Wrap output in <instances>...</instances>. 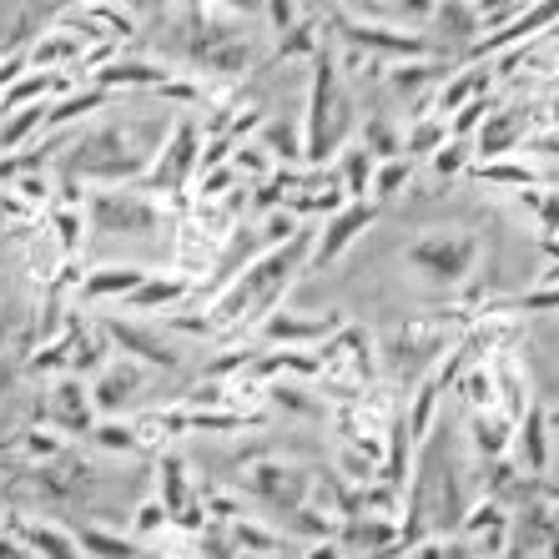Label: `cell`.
Wrapping results in <instances>:
<instances>
[{
  "instance_id": "obj_32",
  "label": "cell",
  "mask_w": 559,
  "mask_h": 559,
  "mask_svg": "<svg viewBox=\"0 0 559 559\" xmlns=\"http://www.w3.org/2000/svg\"><path fill=\"white\" fill-rule=\"evenodd\" d=\"M227 167L237 171V177H252V182H267L277 171V162L267 152H262V142H248V146H237L233 156H227Z\"/></svg>"
},
{
  "instance_id": "obj_23",
  "label": "cell",
  "mask_w": 559,
  "mask_h": 559,
  "mask_svg": "<svg viewBox=\"0 0 559 559\" xmlns=\"http://www.w3.org/2000/svg\"><path fill=\"white\" fill-rule=\"evenodd\" d=\"M338 187H343V197L348 202H368V192H373V171H378V162L364 152L358 142H348L343 146V156H338Z\"/></svg>"
},
{
  "instance_id": "obj_20",
  "label": "cell",
  "mask_w": 559,
  "mask_h": 559,
  "mask_svg": "<svg viewBox=\"0 0 559 559\" xmlns=\"http://www.w3.org/2000/svg\"><path fill=\"white\" fill-rule=\"evenodd\" d=\"M136 383H142V373H136L131 364H106L102 373H96V383H92L96 414H121V408L136 399Z\"/></svg>"
},
{
  "instance_id": "obj_42",
  "label": "cell",
  "mask_w": 559,
  "mask_h": 559,
  "mask_svg": "<svg viewBox=\"0 0 559 559\" xmlns=\"http://www.w3.org/2000/svg\"><path fill=\"white\" fill-rule=\"evenodd\" d=\"M0 559H36V555H31V549L21 545L11 530H0Z\"/></svg>"
},
{
  "instance_id": "obj_9",
  "label": "cell",
  "mask_w": 559,
  "mask_h": 559,
  "mask_svg": "<svg viewBox=\"0 0 559 559\" xmlns=\"http://www.w3.org/2000/svg\"><path fill=\"white\" fill-rule=\"evenodd\" d=\"M373 222H378V202H343V207L328 217L323 233L312 237V262H318V267H333Z\"/></svg>"
},
{
  "instance_id": "obj_5",
  "label": "cell",
  "mask_w": 559,
  "mask_h": 559,
  "mask_svg": "<svg viewBox=\"0 0 559 559\" xmlns=\"http://www.w3.org/2000/svg\"><path fill=\"white\" fill-rule=\"evenodd\" d=\"M86 217H92L96 233H156L162 227V207H156L146 192H131V187H102V192L86 197Z\"/></svg>"
},
{
  "instance_id": "obj_6",
  "label": "cell",
  "mask_w": 559,
  "mask_h": 559,
  "mask_svg": "<svg viewBox=\"0 0 559 559\" xmlns=\"http://www.w3.org/2000/svg\"><path fill=\"white\" fill-rule=\"evenodd\" d=\"M156 152L162 156H156L152 171H146V187H156V192H182L197 171H202V131H197V121L182 117L171 127L167 146H156Z\"/></svg>"
},
{
  "instance_id": "obj_12",
  "label": "cell",
  "mask_w": 559,
  "mask_h": 559,
  "mask_svg": "<svg viewBox=\"0 0 559 559\" xmlns=\"http://www.w3.org/2000/svg\"><path fill=\"white\" fill-rule=\"evenodd\" d=\"M468 146H474V162H479V167L504 162L509 152H520V146H524V111H520V106L489 111V117H484V127L468 136Z\"/></svg>"
},
{
  "instance_id": "obj_2",
  "label": "cell",
  "mask_w": 559,
  "mask_h": 559,
  "mask_svg": "<svg viewBox=\"0 0 559 559\" xmlns=\"http://www.w3.org/2000/svg\"><path fill=\"white\" fill-rule=\"evenodd\" d=\"M348 96L338 81V61L318 46L312 56V86H308V117H302V167H323L328 156L348 142Z\"/></svg>"
},
{
  "instance_id": "obj_39",
  "label": "cell",
  "mask_w": 559,
  "mask_h": 559,
  "mask_svg": "<svg viewBox=\"0 0 559 559\" xmlns=\"http://www.w3.org/2000/svg\"><path fill=\"white\" fill-rule=\"evenodd\" d=\"M21 449H26L31 459H56L66 449V439L56 429H26L21 433Z\"/></svg>"
},
{
  "instance_id": "obj_28",
  "label": "cell",
  "mask_w": 559,
  "mask_h": 559,
  "mask_svg": "<svg viewBox=\"0 0 559 559\" xmlns=\"http://www.w3.org/2000/svg\"><path fill=\"white\" fill-rule=\"evenodd\" d=\"M358 146H364L373 162H399V156H404V131H393L389 117H368Z\"/></svg>"
},
{
  "instance_id": "obj_26",
  "label": "cell",
  "mask_w": 559,
  "mask_h": 559,
  "mask_svg": "<svg viewBox=\"0 0 559 559\" xmlns=\"http://www.w3.org/2000/svg\"><path fill=\"white\" fill-rule=\"evenodd\" d=\"M468 433H474V449L484 459H499L514 443V424H509L499 408H479V414H468Z\"/></svg>"
},
{
  "instance_id": "obj_19",
  "label": "cell",
  "mask_w": 559,
  "mask_h": 559,
  "mask_svg": "<svg viewBox=\"0 0 559 559\" xmlns=\"http://www.w3.org/2000/svg\"><path fill=\"white\" fill-rule=\"evenodd\" d=\"M167 81H171V71H162V66H152V61H106L102 71H92V86H102L106 96L127 92V86H152V92H162Z\"/></svg>"
},
{
  "instance_id": "obj_41",
  "label": "cell",
  "mask_w": 559,
  "mask_h": 559,
  "mask_svg": "<svg viewBox=\"0 0 559 559\" xmlns=\"http://www.w3.org/2000/svg\"><path fill=\"white\" fill-rule=\"evenodd\" d=\"M156 524H162V530L171 524V520H167V509H162V499H152V504L136 509V534H152Z\"/></svg>"
},
{
  "instance_id": "obj_3",
  "label": "cell",
  "mask_w": 559,
  "mask_h": 559,
  "mask_svg": "<svg viewBox=\"0 0 559 559\" xmlns=\"http://www.w3.org/2000/svg\"><path fill=\"white\" fill-rule=\"evenodd\" d=\"M404 258H408V267L424 273L429 283L459 287L474 273V262H479V242L468 233H429V237H414L404 248Z\"/></svg>"
},
{
  "instance_id": "obj_22",
  "label": "cell",
  "mask_w": 559,
  "mask_h": 559,
  "mask_svg": "<svg viewBox=\"0 0 559 559\" xmlns=\"http://www.w3.org/2000/svg\"><path fill=\"white\" fill-rule=\"evenodd\" d=\"M187 298H192V283H187V277L146 273V283L127 298V308L131 312H162V308H177V302H187Z\"/></svg>"
},
{
  "instance_id": "obj_11",
  "label": "cell",
  "mask_w": 559,
  "mask_h": 559,
  "mask_svg": "<svg viewBox=\"0 0 559 559\" xmlns=\"http://www.w3.org/2000/svg\"><path fill=\"white\" fill-rule=\"evenodd\" d=\"M248 489L262 499V504L283 509V514H298L302 495H308V474H302L298 464H252Z\"/></svg>"
},
{
  "instance_id": "obj_36",
  "label": "cell",
  "mask_w": 559,
  "mask_h": 559,
  "mask_svg": "<svg viewBox=\"0 0 559 559\" xmlns=\"http://www.w3.org/2000/svg\"><path fill=\"white\" fill-rule=\"evenodd\" d=\"M237 187H248V182H242L233 167H212L197 177V197H202V202H222V197L237 192Z\"/></svg>"
},
{
  "instance_id": "obj_29",
  "label": "cell",
  "mask_w": 559,
  "mask_h": 559,
  "mask_svg": "<svg viewBox=\"0 0 559 559\" xmlns=\"http://www.w3.org/2000/svg\"><path fill=\"white\" fill-rule=\"evenodd\" d=\"M443 136H449V121L433 111V117H424L418 111L414 121H408V131H404V156L414 162V156H433L443 146Z\"/></svg>"
},
{
  "instance_id": "obj_40",
  "label": "cell",
  "mask_w": 559,
  "mask_h": 559,
  "mask_svg": "<svg viewBox=\"0 0 559 559\" xmlns=\"http://www.w3.org/2000/svg\"><path fill=\"white\" fill-rule=\"evenodd\" d=\"M514 308L520 312H559V283L555 287H534V293H520Z\"/></svg>"
},
{
  "instance_id": "obj_45",
  "label": "cell",
  "mask_w": 559,
  "mask_h": 559,
  "mask_svg": "<svg viewBox=\"0 0 559 559\" xmlns=\"http://www.w3.org/2000/svg\"><path fill=\"white\" fill-rule=\"evenodd\" d=\"M0 474H5V459H0Z\"/></svg>"
},
{
  "instance_id": "obj_34",
  "label": "cell",
  "mask_w": 559,
  "mask_h": 559,
  "mask_svg": "<svg viewBox=\"0 0 559 559\" xmlns=\"http://www.w3.org/2000/svg\"><path fill=\"white\" fill-rule=\"evenodd\" d=\"M92 439L102 443V449H111V454H136V449H142L136 429H131V424H121V418H106V424H96Z\"/></svg>"
},
{
  "instance_id": "obj_21",
  "label": "cell",
  "mask_w": 559,
  "mask_h": 559,
  "mask_svg": "<svg viewBox=\"0 0 559 559\" xmlns=\"http://www.w3.org/2000/svg\"><path fill=\"white\" fill-rule=\"evenodd\" d=\"M514 443H520V454H524V468L545 474L549 468V414L539 404H530L524 418L514 424Z\"/></svg>"
},
{
  "instance_id": "obj_33",
  "label": "cell",
  "mask_w": 559,
  "mask_h": 559,
  "mask_svg": "<svg viewBox=\"0 0 559 559\" xmlns=\"http://www.w3.org/2000/svg\"><path fill=\"white\" fill-rule=\"evenodd\" d=\"M51 222H56V248H61V258H76V252H81V227H86V212H81V207H56Z\"/></svg>"
},
{
  "instance_id": "obj_31",
  "label": "cell",
  "mask_w": 559,
  "mask_h": 559,
  "mask_svg": "<svg viewBox=\"0 0 559 559\" xmlns=\"http://www.w3.org/2000/svg\"><path fill=\"white\" fill-rule=\"evenodd\" d=\"M408 177H414V162H408V156H399V162H378L368 202H393V197L408 187Z\"/></svg>"
},
{
  "instance_id": "obj_46",
  "label": "cell",
  "mask_w": 559,
  "mask_h": 559,
  "mask_svg": "<svg viewBox=\"0 0 559 559\" xmlns=\"http://www.w3.org/2000/svg\"><path fill=\"white\" fill-rule=\"evenodd\" d=\"M499 559H504V555H499Z\"/></svg>"
},
{
  "instance_id": "obj_1",
  "label": "cell",
  "mask_w": 559,
  "mask_h": 559,
  "mask_svg": "<svg viewBox=\"0 0 559 559\" xmlns=\"http://www.w3.org/2000/svg\"><path fill=\"white\" fill-rule=\"evenodd\" d=\"M312 258V227H302L298 237H287L283 248L252 258L242 273H233V283L222 287L207 308V333L217 328H252L267 312H277V298L287 293V283L302 273V262Z\"/></svg>"
},
{
  "instance_id": "obj_25",
  "label": "cell",
  "mask_w": 559,
  "mask_h": 559,
  "mask_svg": "<svg viewBox=\"0 0 559 559\" xmlns=\"http://www.w3.org/2000/svg\"><path fill=\"white\" fill-rule=\"evenodd\" d=\"M489 81H495V76H489V71H474V66H468V71H454V76L439 86V117L449 121L454 111H464L468 102H484Z\"/></svg>"
},
{
  "instance_id": "obj_14",
  "label": "cell",
  "mask_w": 559,
  "mask_h": 559,
  "mask_svg": "<svg viewBox=\"0 0 559 559\" xmlns=\"http://www.w3.org/2000/svg\"><path fill=\"white\" fill-rule=\"evenodd\" d=\"M408 468H414V433H408V424H404V408H399V414H389V439H383V464H378V474H373V479L383 484V489H393V495H404Z\"/></svg>"
},
{
  "instance_id": "obj_44",
  "label": "cell",
  "mask_w": 559,
  "mask_h": 559,
  "mask_svg": "<svg viewBox=\"0 0 559 559\" xmlns=\"http://www.w3.org/2000/svg\"><path fill=\"white\" fill-rule=\"evenodd\" d=\"M534 152H545V156H559V131H549V136H539V142H534Z\"/></svg>"
},
{
  "instance_id": "obj_4",
  "label": "cell",
  "mask_w": 559,
  "mask_h": 559,
  "mask_svg": "<svg viewBox=\"0 0 559 559\" xmlns=\"http://www.w3.org/2000/svg\"><path fill=\"white\" fill-rule=\"evenodd\" d=\"M338 21V40L353 46V51H368V56H399V61H429L433 56V40L418 36V31H399V26H378V21H364L353 11H328Z\"/></svg>"
},
{
  "instance_id": "obj_35",
  "label": "cell",
  "mask_w": 559,
  "mask_h": 559,
  "mask_svg": "<svg viewBox=\"0 0 559 559\" xmlns=\"http://www.w3.org/2000/svg\"><path fill=\"white\" fill-rule=\"evenodd\" d=\"M439 71L443 66L433 61H408V66H399V71H393V92H404V96H414L418 86H429V81H439ZM443 76H449V71H443Z\"/></svg>"
},
{
  "instance_id": "obj_18",
  "label": "cell",
  "mask_w": 559,
  "mask_h": 559,
  "mask_svg": "<svg viewBox=\"0 0 559 559\" xmlns=\"http://www.w3.org/2000/svg\"><path fill=\"white\" fill-rule=\"evenodd\" d=\"M146 283V267H136V262H121V267H96V273H86L81 277V302H111V298H121L127 302L136 287Z\"/></svg>"
},
{
  "instance_id": "obj_16",
  "label": "cell",
  "mask_w": 559,
  "mask_h": 559,
  "mask_svg": "<svg viewBox=\"0 0 559 559\" xmlns=\"http://www.w3.org/2000/svg\"><path fill=\"white\" fill-rule=\"evenodd\" d=\"M156 484H162V509H167V520L187 524V530H197V514H192V479H187V464L177 454H162V464H156Z\"/></svg>"
},
{
  "instance_id": "obj_13",
  "label": "cell",
  "mask_w": 559,
  "mask_h": 559,
  "mask_svg": "<svg viewBox=\"0 0 559 559\" xmlns=\"http://www.w3.org/2000/svg\"><path fill=\"white\" fill-rule=\"evenodd\" d=\"M459 539H464L468 549L479 559H499L509 549V520H504V509L495 504V499H484V504H474L459 520Z\"/></svg>"
},
{
  "instance_id": "obj_43",
  "label": "cell",
  "mask_w": 559,
  "mask_h": 559,
  "mask_svg": "<svg viewBox=\"0 0 559 559\" xmlns=\"http://www.w3.org/2000/svg\"><path fill=\"white\" fill-rule=\"evenodd\" d=\"M308 559H343V545H333V539H323V545H312Z\"/></svg>"
},
{
  "instance_id": "obj_24",
  "label": "cell",
  "mask_w": 559,
  "mask_h": 559,
  "mask_svg": "<svg viewBox=\"0 0 559 559\" xmlns=\"http://www.w3.org/2000/svg\"><path fill=\"white\" fill-rule=\"evenodd\" d=\"M106 102H111V96H106L102 86H76V92H66L61 102L46 106V131H61V127H71V121H86L92 111H102Z\"/></svg>"
},
{
  "instance_id": "obj_17",
  "label": "cell",
  "mask_w": 559,
  "mask_h": 559,
  "mask_svg": "<svg viewBox=\"0 0 559 559\" xmlns=\"http://www.w3.org/2000/svg\"><path fill=\"white\" fill-rule=\"evenodd\" d=\"M555 21H559V5H530V11H520L504 31L474 40V61H484V56H504L509 46H520V40L539 36V26H555Z\"/></svg>"
},
{
  "instance_id": "obj_37",
  "label": "cell",
  "mask_w": 559,
  "mask_h": 559,
  "mask_svg": "<svg viewBox=\"0 0 559 559\" xmlns=\"http://www.w3.org/2000/svg\"><path fill=\"white\" fill-rule=\"evenodd\" d=\"M484 182H504V187H534L539 182V171L524 167V162H489V167H479Z\"/></svg>"
},
{
  "instance_id": "obj_30",
  "label": "cell",
  "mask_w": 559,
  "mask_h": 559,
  "mask_svg": "<svg viewBox=\"0 0 559 559\" xmlns=\"http://www.w3.org/2000/svg\"><path fill=\"white\" fill-rule=\"evenodd\" d=\"M433 21H439V31L449 40H468V51H474V40L484 36L479 31V5H433Z\"/></svg>"
},
{
  "instance_id": "obj_10",
  "label": "cell",
  "mask_w": 559,
  "mask_h": 559,
  "mask_svg": "<svg viewBox=\"0 0 559 559\" xmlns=\"http://www.w3.org/2000/svg\"><path fill=\"white\" fill-rule=\"evenodd\" d=\"M102 333H106V343H117L121 353H131V358L146 364V368H177L182 364V353L162 338V328H142V323H131V318H106Z\"/></svg>"
},
{
  "instance_id": "obj_38",
  "label": "cell",
  "mask_w": 559,
  "mask_h": 559,
  "mask_svg": "<svg viewBox=\"0 0 559 559\" xmlns=\"http://www.w3.org/2000/svg\"><path fill=\"white\" fill-rule=\"evenodd\" d=\"M429 162H433V171H439V177H459V171L474 162V146H468V142H454V136H449V142H443L439 152L429 156Z\"/></svg>"
},
{
  "instance_id": "obj_15",
  "label": "cell",
  "mask_w": 559,
  "mask_h": 559,
  "mask_svg": "<svg viewBox=\"0 0 559 559\" xmlns=\"http://www.w3.org/2000/svg\"><path fill=\"white\" fill-rule=\"evenodd\" d=\"M11 534L36 559H86L81 545H76V534L61 530V524H51V520H11Z\"/></svg>"
},
{
  "instance_id": "obj_7",
  "label": "cell",
  "mask_w": 559,
  "mask_h": 559,
  "mask_svg": "<svg viewBox=\"0 0 559 559\" xmlns=\"http://www.w3.org/2000/svg\"><path fill=\"white\" fill-rule=\"evenodd\" d=\"M343 328L338 312H328V318H302V312H267L258 323V338L262 343H273V348H298V353H312V348H323L333 333Z\"/></svg>"
},
{
  "instance_id": "obj_8",
  "label": "cell",
  "mask_w": 559,
  "mask_h": 559,
  "mask_svg": "<svg viewBox=\"0 0 559 559\" xmlns=\"http://www.w3.org/2000/svg\"><path fill=\"white\" fill-rule=\"evenodd\" d=\"M46 424H51L61 439H81V433L96 429L92 389H86L76 373H61L51 383V399H46Z\"/></svg>"
},
{
  "instance_id": "obj_27",
  "label": "cell",
  "mask_w": 559,
  "mask_h": 559,
  "mask_svg": "<svg viewBox=\"0 0 559 559\" xmlns=\"http://www.w3.org/2000/svg\"><path fill=\"white\" fill-rule=\"evenodd\" d=\"M76 545H81V555H92V559H142L136 539H121V534L102 530V524H81Z\"/></svg>"
}]
</instances>
